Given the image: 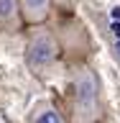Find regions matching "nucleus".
<instances>
[{"instance_id": "f257e3e1", "label": "nucleus", "mask_w": 120, "mask_h": 123, "mask_svg": "<svg viewBox=\"0 0 120 123\" xmlns=\"http://www.w3.org/2000/svg\"><path fill=\"white\" fill-rule=\"evenodd\" d=\"M105 113L100 74L90 64L72 69V123H100Z\"/></svg>"}, {"instance_id": "f03ea898", "label": "nucleus", "mask_w": 120, "mask_h": 123, "mask_svg": "<svg viewBox=\"0 0 120 123\" xmlns=\"http://www.w3.org/2000/svg\"><path fill=\"white\" fill-rule=\"evenodd\" d=\"M59 54H61V46H59V38L46 23H36L31 26L28 31V38H26V67L33 72L36 77H49L59 62Z\"/></svg>"}, {"instance_id": "7ed1b4c3", "label": "nucleus", "mask_w": 120, "mask_h": 123, "mask_svg": "<svg viewBox=\"0 0 120 123\" xmlns=\"http://www.w3.org/2000/svg\"><path fill=\"white\" fill-rule=\"evenodd\" d=\"M26 26L18 0H0V28L8 33H15Z\"/></svg>"}, {"instance_id": "20e7f679", "label": "nucleus", "mask_w": 120, "mask_h": 123, "mask_svg": "<svg viewBox=\"0 0 120 123\" xmlns=\"http://www.w3.org/2000/svg\"><path fill=\"white\" fill-rule=\"evenodd\" d=\"M21 3V13L26 26H36V23H46L49 13H51V0H18Z\"/></svg>"}, {"instance_id": "39448f33", "label": "nucleus", "mask_w": 120, "mask_h": 123, "mask_svg": "<svg viewBox=\"0 0 120 123\" xmlns=\"http://www.w3.org/2000/svg\"><path fill=\"white\" fill-rule=\"evenodd\" d=\"M28 123H69L51 100H38L28 113Z\"/></svg>"}]
</instances>
